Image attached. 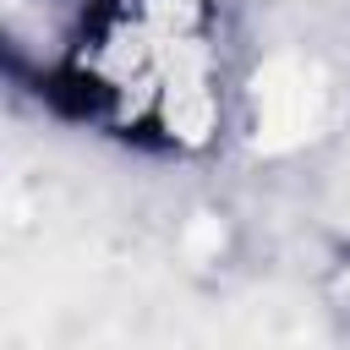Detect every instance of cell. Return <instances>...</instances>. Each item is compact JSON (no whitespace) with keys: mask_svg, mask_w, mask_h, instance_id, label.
Masks as SVG:
<instances>
[{"mask_svg":"<svg viewBox=\"0 0 350 350\" xmlns=\"http://www.w3.org/2000/svg\"><path fill=\"white\" fill-rule=\"evenodd\" d=\"M224 0H88L55 60L71 115L153 153H208L235 104Z\"/></svg>","mask_w":350,"mask_h":350,"instance_id":"1","label":"cell"}]
</instances>
